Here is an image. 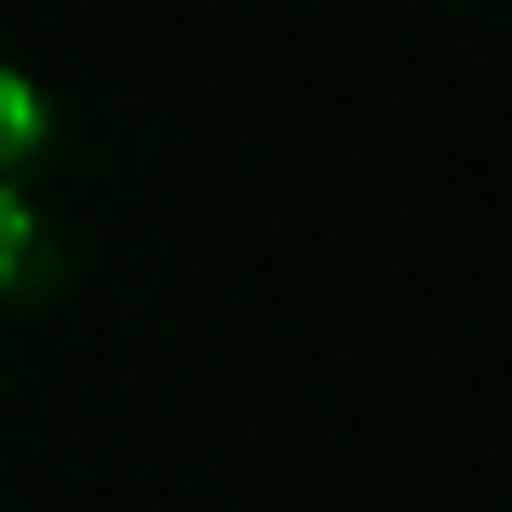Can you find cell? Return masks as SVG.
Returning <instances> with one entry per match:
<instances>
[{"mask_svg": "<svg viewBox=\"0 0 512 512\" xmlns=\"http://www.w3.org/2000/svg\"><path fill=\"white\" fill-rule=\"evenodd\" d=\"M0 135H14V162L54 135V108H41V81H0Z\"/></svg>", "mask_w": 512, "mask_h": 512, "instance_id": "1", "label": "cell"}]
</instances>
